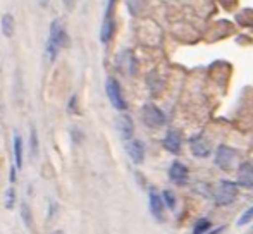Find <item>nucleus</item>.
<instances>
[{
  "mask_svg": "<svg viewBox=\"0 0 253 234\" xmlns=\"http://www.w3.org/2000/svg\"><path fill=\"white\" fill-rule=\"evenodd\" d=\"M141 119H143V122L147 124L148 127H160L164 122H166L164 112L153 104L143 105V109H141Z\"/></svg>",
  "mask_w": 253,
  "mask_h": 234,
  "instance_id": "obj_4",
  "label": "nucleus"
},
{
  "mask_svg": "<svg viewBox=\"0 0 253 234\" xmlns=\"http://www.w3.org/2000/svg\"><path fill=\"white\" fill-rule=\"evenodd\" d=\"M14 203H16V191L14 188H9L5 193V208H12Z\"/></svg>",
  "mask_w": 253,
  "mask_h": 234,
  "instance_id": "obj_21",
  "label": "nucleus"
},
{
  "mask_svg": "<svg viewBox=\"0 0 253 234\" xmlns=\"http://www.w3.org/2000/svg\"><path fill=\"white\" fill-rule=\"evenodd\" d=\"M0 28H2V33L3 37L10 38L14 35V30H16V24H14V17L12 14L5 12L2 16V19H0Z\"/></svg>",
  "mask_w": 253,
  "mask_h": 234,
  "instance_id": "obj_13",
  "label": "nucleus"
},
{
  "mask_svg": "<svg viewBox=\"0 0 253 234\" xmlns=\"http://www.w3.org/2000/svg\"><path fill=\"white\" fill-rule=\"evenodd\" d=\"M210 229V221H207V219H200V221H197V224H195L193 228V234H203L207 233Z\"/></svg>",
  "mask_w": 253,
  "mask_h": 234,
  "instance_id": "obj_20",
  "label": "nucleus"
},
{
  "mask_svg": "<svg viewBox=\"0 0 253 234\" xmlns=\"http://www.w3.org/2000/svg\"><path fill=\"white\" fill-rule=\"evenodd\" d=\"M117 129H119V134L124 141L133 140V133H134V126H133V119L129 116L123 114L117 117Z\"/></svg>",
  "mask_w": 253,
  "mask_h": 234,
  "instance_id": "obj_8",
  "label": "nucleus"
},
{
  "mask_svg": "<svg viewBox=\"0 0 253 234\" xmlns=\"http://www.w3.org/2000/svg\"><path fill=\"white\" fill-rule=\"evenodd\" d=\"M112 33H114V21H112V17H105V19H103V24H102V31H100L102 43H109V40L112 38Z\"/></svg>",
  "mask_w": 253,
  "mask_h": 234,
  "instance_id": "obj_14",
  "label": "nucleus"
},
{
  "mask_svg": "<svg viewBox=\"0 0 253 234\" xmlns=\"http://www.w3.org/2000/svg\"><path fill=\"white\" fill-rule=\"evenodd\" d=\"M188 169L184 164H181V162H172V165H170L169 169V177L172 183H177V184H183L188 181Z\"/></svg>",
  "mask_w": 253,
  "mask_h": 234,
  "instance_id": "obj_12",
  "label": "nucleus"
},
{
  "mask_svg": "<svg viewBox=\"0 0 253 234\" xmlns=\"http://www.w3.org/2000/svg\"><path fill=\"white\" fill-rule=\"evenodd\" d=\"M213 201L220 207L231 205L238 196V183H231V181H220L213 186L212 190Z\"/></svg>",
  "mask_w": 253,
  "mask_h": 234,
  "instance_id": "obj_2",
  "label": "nucleus"
},
{
  "mask_svg": "<svg viewBox=\"0 0 253 234\" xmlns=\"http://www.w3.org/2000/svg\"><path fill=\"white\" fill-rule=\"evenodd\" d=\"M236 183H238V186L247 188V190L253 188V164L245 162V164H241L240 167H238Z\"/></svg>",
  "mask_w": 253,
  "mask_h": 234,
  "instance_id": "obj_6",
  "label": "nucleus"
},
{
  "mask_svg": "<svg viewBox=\"0 0 253 234\" xmlns=\"http://www.w3.org/2000/svg\"><path fill=\"white\" fill-rule=\"evenodd\" d=\"M21 217H23V221H24V224H26L28 229L33 228V215H31L30 205L23 203V207H21Z\"/></svg>",
  "mask_w": 253,
  "mask_h": 234,
  "instance_id": "obj_17",
  "label": "nucleus"
},
{
  "mask_svg": "<svg viewBox=\"0 0 253 234\" xmlns=\"http://www.w3.org/2000/svg\"><path fill=\"white\" fill-rule=\"evenodd\" d=\"M164 148L166 150H169L170 154L177 155L181 152V134L179 131L176 129H170L167 131L166 138H164Z\"/></svg>",
  "mask_w": 253,
  "mask_h": 234,
  "instance_id": "obj_11",
  "label": "nucleus"
},
{
  "mask_svg": "<svg viewBox=\"0 0 253 234\" xmlns=\"http://www.w3.org/2000/svg\"><path fill=\"white\" fill-rule=\"evenodd\" d=\"M252 219H253V207H250L243 215H241L240 221H238V226H247L248 222L252 221Z\"/></svg>",
  "mask_w": 253,
  "mask_h": 234,
  "instance_id": "obj_22",
  "label": "nucleus"
},
{
  "mask_svg": "<svg viewBox=\"0 0 253 234\" xmlns=\"http://www.w3.org/2000/svg\"><path fill=\"white\" fill-rule=\"evenodd\" d=\"M69 43V38H67L66 28L62 26L59 19L52 21L50 24V37H48V45H47V55L48 59L53 60L59 54V50L62 47H67Z\"/></svg>",
  "mask_w": 253,
  "mask_h": 234,
  "instance_id": "obj_1",
  "label": "nucleus"
},
{
  "mask_svg": "<svg viewBox=\"0 0 253 234\" xmlns=\"http://www.w3.org/2000/svg\"><path fill=\"white\" fill-rule=\"evenodd\" d=\"M52 234H64V233H62V231H53Z\"/></svg>",
  "mask_w": 253,
  "mask_h": 234,
  "instance_id": "obj_26",
  "label": "nucleus"
},
{
  "mask_svg": "<svg viewBox=\"0 0 253 234\" xmlns=\"http://www.w3.org/2000/svg\"><path fill=\"white\" fill-rule=\"evenodd\" d=\"M105 91H107V97H109L110 104L116 111L124 112L127 109V104L124 100V95L123 90H121V84L116 78H107L105 81Z\"/></svg>",
  "mask_w": 253,
  "mask_h": 234,
  "instance_id": "obj_3",
  "label": "nucleus"
},
{
  "mask_svg": "<svg viewBox=\"0 0 253 234\" xmlns=\"http://www.w3.org/2000/svg\"><path fill=\"white\" fill-rule=\"evenodd\" d=\"M162 198H164V203H166V207H169L170 210H174V208H176V196H174L172 191L166 190L162 193Z\"/></svg>",
  "mask_w": 253,
  "mask_h": 234,
  "instance_id": "obj_19",
  "label": "nucleus"
},
{
  "mask_svg": "<svg viewBox=\"0 0 253 234\" xmlns=\"http://www.w3.org/2000/svg\"><path fill=\"white\" fill-rule=\"evenodd\" d=\"M148 201H150V212L152 215L157 219V221H162L164 219V198L157 193L155 190H150V195H148Z\"/></svg>",
  "mask_w": 253,
  "mask_h": 234,
  "instance_id": "obj_10",
  "label": "nucleus"
},
{
  "mask_svg": "<svg viewBox=\"0 0 253 234\" xmlns=\"http://www.w3.org/2000/svg\"><path fill=\"white\" fill-rule=\"evenodd\" d=\"M64 7H66L67 10H73L74 5H76V0H62Z\"/></svg>",
  "mask_w": 253,
  "mask_h": 234,
  "instance_id": "obj_24",
  "label": "nucleus"
},
{
  "mask_svg": "<svg viewBox=\"0 0 253 234\" xmlns=\"http://www.w3.org/2000/svg\"><path fill=\"white\" fill-rule=\"evenodd\" d=\"M114 5H116V0H109V5H107V12H105V17H112V10H114Z\"/></svg>",
  "mask_w": 253,
  "mask_h": 234,
  "instance_id": "obj_23",
  "label": "nucleus"
},
{
  "mask_svg": "<svg viewBox=\"0 0 253 234\" xmlns=\"http://www.w3.org/2000/svg\"><path fill=\"white\" fill-rule=\"evenodd\" d=\"M48 2H50V0H38V3H40L42 7H47Z\"/></svg>",
  "mask_w": 253,
  "mask_h": 234,
  "instance_id": "obj_25",
  "label": "nucleus"
},
{
  "mask_svg": "<svg viewBox=\"0 0 253 234\" xmlns=\"http://www.w3.org/2000/svg\"><path fill=\"white\" fill-rule=\"evenodd\" d=\"M190 148H191V152H193V155H197V157H209L210 155V143L202 134L191 138Z\"/></svg>",
  "mask_w": 253,
  "mask_h": 234,
  "instance_id": "obj_7",
  "label": "nucleus"
},
{
  "mask_svg": "<svg viewBox=\"0 0 253 234\" xmlns=\"http://www.w3.org/2000/svg\"><path fill=\"white\" fill-rule=\"evenodd\" d=\"M234 158H236V150H234V148L226 147V145H220L215 152V158H213V162H215V165H219L220 169H229L231 165H233Z\"/></svg>",
  "mask_w": 253,
  "mask_h": 234,
  "instance_id": "obj_5",
  "label": "nucleus"
},
{
  "mask_svg": "<svg viewBox=\"0 0 253 234\" xmlns=\"http://www.w3.org/2000/svg\"><path fill=\"white\" fill-rule=\"evenodd\" d=\"M126 150L129 158L134 162V164H141L145 158V147L140 140H129L126 143Z\"/></svg>",
  "mask_w": 253,
  "mask_h": 234,
  "instance_id": "obj_9",
  "label": "nucleus"
},
{
  "mask_svg": "<svg viewBox=\"0 0 253 234\" xmlns=\"http://www.w3.org/2000/svg\"><path fill=\"white\" fill-rule=\"evenodd\" d=\"M30 150H31V158H37L38 155V136H37V129L31 127L30 129Z\"/></svg>",
  "mask_w": 253,
  "mask_h": 234,
  "instance_id": "obj_18",
  "label": "nucleus"
},
{
  "mask_svg": "<svg viewBox=\"0 0 253 234\" xmlns=\"http://www.w3.org/2000/svg\"><path fill=\"white\" fill-rule=\"evenodd\" d=\"M145 3H147V0H126L127 9H129V12L133 14V16H136V14H140L141 10H143Z\"/></svg>",
  "mask_w": 253,
  "mask_h": 234,
  "instance_id": "obj_16",
  "label": "nucleus"
},
{
  "mask_svg": "<svg viewBox=\"0 0 253 234\" xmlns=\"http://www.w3.org/2000/svg\"><path fill=\"white\" fill-rule=\"evenodd\" d=\"M14 158H16V167L19 171L23 167V140L19 134L14 136Z\"/></svg>",
  "mask_w": 253,
  "mask_h": 234,
  "instance_id": "obj_15",
  "label": "nucleus"
}]
</instances>
